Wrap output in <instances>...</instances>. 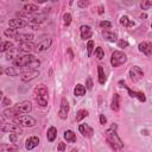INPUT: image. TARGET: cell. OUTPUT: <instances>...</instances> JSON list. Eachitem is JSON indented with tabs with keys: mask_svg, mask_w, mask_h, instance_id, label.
I'll return each mask as SVG.
<instances>
[{
	"mask_svg": "<svg viewBox=\"0 0 152 152\" xmlns=\"http://www.w3.org/2000/svg\"><path fill=\"white\" fill-rule=\"evenodd\" d=\"M69 109H70V106H69V102L65 97H62L61 99V106H59V110H58V116L63 120H65L68 118V113H69Z\"/></svg>",
	"mask_w": 152,
	"mask_h": 152,
	"instance_id": "obj_8",
	"label": "cell"
},
{
	"mask_svg": "<svg viewBox=\"0 0 152 152\" xmlns=\"http://www.w3.org/2000/svg\"><path fill=\"white\" fill-rule=\"evenodd\" d=\"M23 12L26 13L27 15H31L33 13H38L39 12V7L34 4H26L24 7H23Z\"/></svg>",
	"mask_w": 152,
	"mask_h": 152,
	"instance_id": "obj_23",
	"label": "cell"
},
{
	"mask_svg": "<svg viewBox=\"0 0 152 152\" xmlns=\"http://www.w3.org/2000/svg\"><path fill=\"white\" fill-rule=\"evenodd\" d=\"M151 27H152V23H151Z\"/></svg>",
	"mask_w": 152,
	"mask_h": 152,
	"instance_id": "obj_55",
	"label": "cell"
},
{
	"mask_svg": "<svg viewBox=\"0 0 152 152\" xmlns=\"http://www.w3.org/2000/svg\"><path fill=\"white\" fill-rule=\"evenodd\" d=\"M126 62H127V56H126L125 52H122L120 50L113 51V53L110 56V64H112V66L118 68V66L125 64Z\"/></svg>",
	"mask_w": 152,
	"mask_h": 152,
	"instance_id": "obj_4",
	"label": "cell"
},
{
	"mask_svg": "<svg viewBox=\"0 0 152 152\" xmlns=\"http://www.w3.org/2000/svg\"><path fill=\"white\" fill-rule=\"evenodd\" d=\"M100 27L103 30H109V28H112V23L108 20H102V21H100Z\"/></svg>",
	"mask_w": 152,
	"mask_h": 152,
	"instance_id": "obj_38",
	"label": "cell"
},
{
	"mask_svg": "<svg viewBox=\"0 0 152 152\" xmlns=\"http://www.w3.org/2000/svg\"><path fill=\"white\" fill-rule=\"evenodd\" d=\"M48 14H49V8H44V11H43L42 13L38 12V14L34 15V17H32V18L30 19V21L33 23V24H40V23H43V21L46 19Z\"/></svg>",
	"mask_w": 152,
	"mask_h": 152,
	"instance_id": "obj_17",
	"label": "cell"
},
{
	"mask_svg": "<svg viewBox=\"0 0 152 152\" xmlns=\"http://www.w3.org/2000/svg\"><path fill=\"white\" fill-rule=\"evenodd\" d=\"M46 138L50 142L55 141V139L57 138V128L55 126H50L48 128V132H46Z\"/></svg>",
	"mask_w": 152,
	"mask_h": 152,
	"instance_id": "obj_27",
	"label": "cell"
},
{
	"mask_svg": "<svg viewBox=\"0 0 152 152\" xmlns=\"http://www.w3.org/2000/svg\"><path fill=\"white\" fill-rule=\"evenodd\" d=\"M17 147L10 146V145H1L0 146V152H6V151H15Z\"/></svg>",
	"mask_w": 152,
	"mask_h": 152,
	"instance_id": "obj_39",
	"label": "cell"
},
{
	"mask_svg": "<svg viewBox=\"0 0 152 152\" xmlns=\"http://www.w3.org/2000/svg\"><path fill=\"white\" fill-rule=\"evenodd\" d=\"M88 116V110L86 109H80L77 113H76V121L77 122H81L83 119H86Z\"/></svg>",
	"mask_w": 152,
	"mask_h": 152,
	"instance_id": "obj_32",
	"label": "cell"
},
{
	"mask_svg": "<svg viewBox=\"0 0 152 152\" xmlns=\"http://www.w3.org/2000/svg\"><path fill=\"white\" fill-rule=\"evenodd\" d=\"M32 50H34V45L32 44V42H23V43H19V45H18L19 52L30 53Z\"/></svg>",
	"mask_w": 152,
	"mask_h": 152,
	"instance_id": "obj_18",
	"label": "cell"
},
{
	"mask_svg": "<svg viewBox=\"0 0 152 152\" xmlns=\"http://www.w3.org/2000/svg\"><path fill=\"white\" fill-rule=\"evenodd\" d=\"M1 132L6 133V132H15L18 134H23V128L21 126H19L18 124H5L1 126Z\"/></svg>",
	"mask_w": 152,
	"mask_h": 152,
	"instance_id": "obj_10",
	"label": "cell"
},
{
	"mask_svg": "<svg viewBox=\"0 0 152 152\" xmlns=\"http://www.w3.org/2000/svg\"><path fill=\"white\" fill-rule=\"evenodd\" d=\"M30 24L27 21H25L24 19H11L8 20V26L11 28H14V30H18V28H23L25 26H28Z\"/></svg>",
	"mask_w": 152,
	"mask_h": 152,
	"instance_id": "obj_12",
	"label": "cell"
},
{
	"mask_svg": "<svg viewBox=\"0 0 152 152\" xmlns=\"http://www.w3.org/2000/svg\"><path fill=\"white\" fill-rule=\"evenodd\" d=\"M110 109L114 112H118L120 109V95L118 93H115L112 97V102H110Z\"/></svg>",
	"mask_w": 152,
	"mask_h": 152,
	"instance_id": "obj_25",
	"label": "cell"
},
{
	"mask_svg": "<svg viewBox=\"0 0 152 152\" xmlns=\"http://www.w3.org/2000/svg\"><path fill=\"white\" fill-rule=\"evenodd\" d=\"M34 38V36L32 33H17V36L14 37L15 40H18L19 43H23V42H32Z\"/></svg>",
	"mask_w": 152,
	"mask_h": 152,
	"instance_id": "obj_22",
	"label": "cell"
},
{
	"mask_svg": "<svg viewBox=\"0 0 152 152\" xmlns=\"http://www.w3.org/2000/svg\"><path fill=\"white\" fill-rule=\"evenodd\" d=\"M18 133L15 132H10V142H17L18 140Z\"/></svg>",
	"mask_w": 152,
	"mask_h": 152,
	"instance_id": "obj_41",
	"label": "cell"
},
{
	"mask_svg": "<svg viewBox=\"0 0 152 152\" xmlns=\"http://www.w3.org/2000/svg\"><path fill=\"white\" fill-rule=\"evenodd\" d=\"M102 13H103V7L100 6V7H99V14H102Z\"/></svg>",
	"mask_w": 152,
	"mask_h": 152,
	"instance_id": "obj_49",
	"label": "cell"
},
{
	"mask_svg": "<svg viewBox=\"0 0 152 152\" xmlns=\"http://www.w3.org/2000/svg\"><path fill=\"white\" fill-rule=\"evenodd\" d=\"M118 46H119V48H121V49H125V48H127V46H128V42H127V40L121 39V40H119V42H118Z\"/></svg>",
	"mask_w": 152,
	"mask_h": 152,
	"instance_id": "obj_42",
	"label": "cell"
},
{
	"mask_svg": "<svg viewBox=\"0 0 152 152\" xmlns=\"http://www.w3.org/2000/svg\"><path fill=\"white\" fill-rule=\"evenodd\" d=\"M12 120H13V122L18 124L21 127H33L37 124L36 119L30 116V115H19V116H15Z\"/></svg>",
	"mask_w": 152,
	"mask_h": 152,
	"instance_id": "obj_5",
	"label": "cell"
},
{
	"mask_svg": "<svg viewBox=\"0 0 152 152\" xmlns=\"http://www.w3.org/2000/svg\"><path fill=\"white\" fill-rule=\"evenodd\" d=\"M64 139L68 141V142H76V134L71 131V129H66L63 134Z\"/></svg>",
	"mask_w": 152,
	"mask_h": 152,
	"instance_id": "obj_28",
	"label": "cell"
},
{
	"mask_svg": "<svg viewBox=\"0 0 152 152\" xmlns=\"http://www.w3.org/2000/svg\"><path fill=\"white\" fill-rule=\"evenodd\" d=\"M52 44V39L51 38H43L42 40H39L36 46H34V51L36 52H43L45 50H48Z\"/></svg>",
	"mask_w": 152,
	"mask_h": 152,
	"instance_id": "obj_9",
	"label": "cell"
},
{
	"mask_svg": "<svg viewBox=\"0 0 152 152\" xmlns=\"http://www.w3.org/2000/svg\"><path fill=\"white\" fill-rule=\"evenodd\" d=\"M24 71H26L25 68H19V66H7L4 72L7 75V76H17V75H21Z\"/></svg>",
	"mask_w": 152,
	"mask_h": 152,
	"instance_id": "obj_15",
	"label": "cell"
},
{
	"mask_svg": "<svg viewBox=\"0 0 152 152\" xmlns=\"http://www.w3.org/2000/svg\"><path fill=\"white\" fill-rule=\"evenodd\" d=\"M122 2L125 5H133L134 4V0H122Z\"/></svg>",
	"mask_w": 152,
	"mask_h": 152,
	"instance_id": "obj_47",
	"label": "cell"
},
{
	"mask_svg": "<svg viewBox=\"0 0 152 152\" xmlns=\"http://www.w3.org/2000/svg\"><path fill=\"white\" fill-rule=\"evenodd\" d=\"M119 84L121 86V87H124L127 91H128V95L131 96V97H134V99H138L140 102H145L146 101V96H145V94L142 93V91H138V90H132L131 88H128L127 86H126V83L124 82V81H120L119 82Z\"/></svg>",
	"mask_w": 152,
	"mask_h": 152,
	"instance_id": "obj_6",
	"label": "cell"
},
{
	"mask_svg": "<svg viewBox=\"0 0 152 152\" xmlns=\"http://www.w3.org/2000/svg\"><path fill=\"white\" fill-rule=\"evenodd\" d=\"M66 147H65V144L64 142H59L58 146H57V151H65Z\"/></svg>",
	"mask_w": 152,
	"mask_h": 152,
	"instance_id": "obj_46",
	"label": "cell"
},
{
	"mask_svg": "<svg viewBox=\"0 0 152 152\" xmlns=\"http://www.w3.org/2000/svg\"><path fill=\"white\" fill-rule=\"evenodd\" d=\"M33 95H34V100L38 103V106L40 107H46L48 106V88L44 84H38L34 90H33Z\"/></svg>",
	"mask_w": 152,
	"mask_h": 152,
	"instance_id": "obj_3",
	"label": "cell"
},
{
	"mask_svg": "<svg viewBox=\"0 0 152 152\" xmlns=\"http://www.w3.org/2000/svg\"><path fill=\"white\" fill-rule=\"evenodd\" d=\"M51 1H58V0H51Z\"/></svg>",
	"mask_w": 152,
	"mask_h": 152,
	"instance_id": "obj_54",
	"label": "cell"
},
{
	"mask_svg": "<svg viewBox=\"0 0 152 152\" xmlns=\"http://www.w3.org/2000/svg\"><path fill=\"white\" fill-rule=\"evenodd\" d=\"M94 40H88V43H87V53H88V57H90L91 56V53H93V51H94Z\"/></svg>",
	"mask_w": 152,
	"mask_h": 152,
	"instance_id": "obj_35",
	"label": "cell"
},
{
	"mask_svg": "<svg viewBox=\"0 0 152 152\" xmlns=\"http://www.w3.org/2000/svg\"><path fill=\"white\" fill-rule=\"evenodd\" d=\"M34 1H37L38 4H43V2H45V1H48V0H34Z\"/></svg>",
	"mask_w": 152,
	"mask_h": 152,
	"instance_id": "obj_51",
	"label": "cell"
},
{
	"mask_svg": "<svg viewBox=\"0 0 152 152\" xmlns=\"http://www.w3.org/2000/svg\"><path fill=\"white\" fill-rule=\"evenodd\" d=\"M17 30H14V28H6L5 31H4V34L6 36V37H8V38H14L15 36H17Z\"/></svg>",
	"mask_w": 152,
	"mask_h": 152,
	"instance_id": "obj_33",
	"label": "cell"
},
{
	"mask_svg": "<svg viewBox=\"0 0 152 152\" xmlns=\"http://www.w3.org/2000/svg\"><path fill=\"white\" fill-rule=\"evenodd\" d=\"M140 7H141L142 11H146V10L151 8L152 7V0H141Z\"/></svg>",
	"mask_w": 152,
	"mask_h": 152,
	"instance_id": "obj_34",
	"label": "cell"
},
{
	"mask_svg": "<svg viewBox=\"0 0 152 152\" xmlns=\"http://www.w3.org/2000/svg\"><path fill=\"white\" fill-rule=\"evenodd\" d=\"M102 36H103V38H104L106 40H108V42H110V43H114V42L118 40V34H116L115 32L109 31V30H103Z\"/></svg>",
	"mask_w": 152,
	"mask_h": 152,
	"instance_id": "obj_24",
	"label": "cell"
},
{
	"mask_svg": "<svg viewBox=\"0 0 152 152\" xmlns=\"http://www.w3.org/2000/svg\"><path fill=\"white\" fill-rule=\"evenodd\" d=\"M38 75H39V71L38 70H26V71H24L20 75V80L23 82H28V81L34 80Z\"/></svg>",
	"mask_w": 152,
	"mask_h": 152,
	"instance_id": "obj_13",
	"label": "cell"
},
{
	"mask_svg": "<svg viewBox=\"0 0 152 152\" xmlns=\"http://www.w3.org/2000/svg\"><path fill=\"white\" fill-rule=\"evenodd\" d=\"M39 144V138L33 135V137H28L26 140H25V148L26 150H33L34 147H37Z\"/></svg>",
	"mask_w": 152,
	"mask_h": 152,
	"instance_id": "obj_19",
	"label": "cell"
},
{
	"mask_svg": "<svg viewBox=\"0 0 152 152\" xmlns=\"http://www.w3.org/2000/svg\"><path fill=\"white\" fill-rule=\"evenodd\" d=\"M71 19H72V17H71L70 13H64L63 14V23H64L65 26H69L71 24Z\"/></svg>",
	"mask_w": 152,
	"mask_h": 152,
	"instance_id": "obj_36",
	"label": "cell"
},
{
	"mask_svg": "<svg viewBox=\"0 0 152 152\" xmlns=\"http://www.w3.org/2000/svg\"><path fill=\"white\" fill-rule=\"evenodd\" d=\"M12 62H13L14 66L25 68L26 70H38V68L40 66V61L31 53H25L23 56H17Z\"/></svg>",
	"mask_w": 152,
	"mask_h": 152,
	"instance_id": "obj_1",
	"label": "cell"
},
{
	"mask_svg": "<svg viewBox=\"0 0 152 152\" xmlns=\"http://www.w3.org/2000/svg\"><path fill=\"white\" fill-rule=\"evenodd\" d=\"M141 133H144V134H145V135H147V134H148V133H147V131H146V129H144V131H141Z\"/></svg>",
	"mask_w": 152,
	"mask_h": 152,
	"instance_id": "obj_52",
	"label": "cell"
},
{
	"mask_svg": "<svg viewBox=\"0 0 152 152\" xmlns=\"http://www.w3.org/2000/svg\"><path fill=\"white\" fill-rule=\"evenodd\" d=\"M147 18V14L146 13H141L140 14V19H146Z\"/></svg>",
	"mask_w": 152,
	"mask_h": 152,
	"instance_id": "obj_48",
	"label": "cell"
},
{
	"mask_svg": "<svg viewBox=\"0 0 152 152\" xmlns=\"http://www.w3.org/2000/svg\"><path fill=\"white\" fill-rule=\"evenodd\" d=\"M97 74H99V83L100 84H104L107 78H106V74H104V70H103L102 65L97 66Z\"/></svg>",
	"mask_w": 152,
	"mask_h": 152,
	"instance_id": "obj_30",
	"label": "cell"
},
{
	"mask_svg": "<svg viewBox=\"0 0 152 152\" xmlns=\"http://www.w3.org/2000/svg\"><path fill=\"white\" fill-rule=\"evenodd\" d=\"M80 32H81V38H82L83 40L89 39V38L93 36V30H91V27L88 26V25H82V26L80 27Z\"/></svg>",
	"mask_w": 152,
	"mask_h": 152,
	"instance_id": "obj_21",
	"label": "cell"
},
{
	"mask_svg": "<svg viewBox=\"0 0 152 152\" xmlns=\"http://www.w3.org/2000/svg\"><path fill=\"white\" fill-rule=\"evenodd\" d=\"M86 87H87L88 90H91V89H93V81H91L90 77H88V78L86 80Z\"/></svg>",
	"mask_w": 152,
	"mask_h": 152,
	"instance_id": "obj_43",
	"label": "cell"
},
{
	"mask_svg": "<svg viewBox=\"0 0 152 152\" xmlns=\"http://www.w3.org/2000/svg\"><path fill=\"white\" fill-rule=\"evenodd\" d=\"M68 52H69V55H70V58L72 59V58H74V55H72V52H71V50H70V49H68Z\"/></svg>",
	"mask_w": 152,
	"mask_h": 152,
	"instance_id": "obj_50",
	"label": "cell"
},
{
	"mask_svg": "<svg viewBox=\"0 0 152 152\" xmlns=\"http://www.w3.org/2000/svg\"><path fill=\"white\" fill-rule=\"evenodd\" d=\"M2 114H4V116L7 118V119H14L15 116H19L21 113L17 109L15 106H13V107H10V108L5 109V110L2 112Z\"/></svg>",
	"mask_w": 152,
	"mask_h": 152,
	"instance_id": "obj_20",
	"label": "cell"
},
{
	"mask_svg": "<svg viewBox=\"0 0 152 152\" xmlns=\"http://www.w3.org/2000/svg\"><path fill=\"white\" fill-rule=\"evenodd\" d=\"M106 139H107V142H109V145L114 150H121L124 147V142L116 133V125L115 124L112 125L110 128H108L106 131Z\"/></svg>",
	"mask_w": 152,
	"mask_h": 152,
	"instance_id": "obj_2",
	"label": "cell"
},
{
	"mask_svg": "<svg viewBox=\"0 0 152 152\" xmlns=\"http://www.w3.org/2000/svg\"><path fill=\"white\" fill-rule=\"evenodd\" d=\"M95 57H97L99 59H102L104 57V51H103V49L101 46H97L95 49Z\"/></svg>",
	"mask_w": 152,
	"mask_h": 152,
	"instance_id": "obj_37",
	"label": "cell"
},
{
	"mask_svg": "<svg viewBox=\"0 0 152 152\" xmlns=\"http://www.w3.org/2000/svg\"><path fill=\"white\" fill-rule=\"evenodd\" d=\"M138 49L145 56H148V57L152 56V43L151 42H141V43H139Z\"/></svg>",
	"mask_w": 152,
	"mask_h": 152,
	"instance_id": "obj_14",
	"label": "cell"
},
{
	"mask_svg": "<svg viewBox=\"0 0 152 152\" xmlns=\"http://www.w3.org/2000/svg\"><path fill=\"white\" fill-rule=\"evenodd\" d=\"M14 49V45L12 42H2L1 43V46H0V51L1 52H6V51H11Z\"/></svg>",
	"mask_w": 152,
	"mask_h": 152,
	"instance_id": "obj_31",
	"label": "cell"
},
{
	"mask_svg": "<svg viewBox=\"0 0 152 152\" xmlns=\"http://www.w3.org/2000/svg\"><path fill=\"white\" fill-rule=\"evenodd\" d=\"M87 90H88V89H87L86 86H83V84H81V83H77V84L75 86V88H74V95L81 97V96L86 95Z\"/></svg>",
	"mask_w": 152,
	"mask_h": 152,
	"instance_id": "obj_26",
	"label": "cell"
},
{
	"mask_svg": "<svg viewBox=\"0 0 152 152\" xmlns=\"http://www.w3.org/2000/svg\"><path fill=\"white\" fill-rule=\"evenodd\" d=\"M119 21H120V24H121L122 26H125V27H133V26H134V21L131 20L127 15H122Z\"/></svg>",
	"mask_w": 152,
	"mask_h": 152,
	"instance_id": "obj_29",
	"label": "cell"
},
{
	"mask_svg": "<svg viewBox=\"0 0 152 152\" xmlns=\"http://www.w3.org/2000/svg\"><path fill=\"white\" fill-rule=\"evenodd\" d=\"M78 131H80V133H81L83 137H86V138H91L93 134H94V129H93L88 124H81V125L78 126Z\"/></svg>",
	"mask_w": 152,
	"mask_h": 152,
	"instance_id": "obj_16",
	"label": "cell"
},
{
	"mask_svg": "<svg viewBox=\"0 0 152 152\" xmlns=\"http://www.w3.org/2000/svg\"><path fill=\"white\" fill-rule=\"evenodd\" d=\"M14 106L17 107V109L21 114H26V113H30L32 110V103L30 101H21V102L15 103Z\"/></svg>",
	"mask_w": 152,
	"mask_h": 152,
	"instance_id": "obj_11",
	"label": "cell"
},
{
	"mask_svg": "<svg viewBox=\"0 0 152 152\" xmlns=\"http://www.w3.org/2000/svg\"><path fill=\"white\" fill-rule=\"evenodd\" d=\"M89 0H78L77 1V6L80 7V8H86V7H88L89 6Z\"/></svg>",
	"mask_w": 152,
	"mask_h": 152,
	"instance_id": "obj_40",
	"label": "cell"
},
{
	"mask_svg": "<svg viewBox=\"0 0 152 152\" xmlns=\"http://www.w3.org/2000/svg\"><path fill=\"white\" fill-rule=\"evenodd\" d=\"M128 76L133 82H137V81H139V80H141L144 77V71H142V69L140 66L133 65V66H131V69L128 71Z\"/></svg>",
	"mask_w": 152,
	"mask_h": 152,
	"instance_id": "obj_7",
	"label": "cell"
},
{
	"mask_svg": "<svg viewBox=\"0 0 152 152\" xmlns=\"http://www.w3.org/2000/svg\"><path fill=\"white\" fill-rule=\"evenodd\" d=\"M100 124L101 125H106L107 124V118L103 114H100Z\"/></svg>",
	"mask_w": 152,
	"mask_h": 152,
	"instance_id": "obj_45",
	"label": "cell"
},
{
	"mask_svg": "<svg viewBox=\"0 0 152 152\" xmlns=\"http://www.w3.org/2000/svg\"><path fill=\"white\" fill-rule=\"evenodd\" d=\"M19 1H27V0H19Z\"/></svg>",
	"mask_w": 152,
	"mask_h": 152,
	"instance_id": "obj_53",
	"label": "cell"
},
{
	"mask_svg": "<svg viewBox=\"0 0 152 152\" xmlns=\"http://www.w3.org/2000/svg\"><path fill=\"white\" fill-rule=\"evenodd\" d=\"M11 103H12V101H11V99H10V97H6V96H4V97H2V106H5V107H6V106H10Z\"/></svg>",
	"mask_w": 152,
	"mask_h": 152,
	"instance_id": "obj_44",
	"label": "cell"
}]
</instances>
